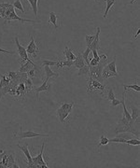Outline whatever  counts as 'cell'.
<instances>
[{
	"instance_id": "cell-1",
	"label": "cell",
	"mask_w": 140,
	"mask_h": 168,
	"mask_svg": "<svg viewBox=\"0 0 140 168\" xmlns=\"http://www.w3.org/2000/svg\"><path fill=\"white\" fill-rule=\"evenodd\" d=\"M87 92H93L101 94L103 97H105V85L99 81H97L96 80H94L92 78H88V85L86 87Z\"/></svg>"
},
{
	"instance_id": "cell-2",
	"label": "cell",
	"mask_w": 140,
	"mask_h": 168,
	"mask_svg": "<svg viewBox=\"0 0 140 168\" xmlns=\"http://www.w3.org/2000/svg\"><path fill=\"white\" fill-rule=\"evenodd\" d=\"M46 141H43L42 143V147H41V150L40 152L38 154L37 156H34L32 157L33 160V163L35 167H41V168H48L47 164L44 162V159H43V152H44V148H45V143Z\"/></svg>"
},
{
	"instance_id": "cell-3",
	"label": "cell",
	"mask_w": 140,
	"mask_h": 168,
	"mask_svg": "<svg viewBox=\"0 0 140 168\" xmlns=\"http://www.w3.org/2000/svg\"><path fill=\"white\" fill-rule=\"evenodd\" d=\"M50 135L48 134H37V133H35L33 131H26V132H23V131H20V132H15L14 133V137L18 136L20 139H24V138H34V137H37V136H42V137H47Z\"/></svg>"
},
{
	"instance_id": "cell-4",
	"label": "cell",
	"mask_w": 140,
	"mask_h": 168,
	"mask_svg": "<svg viewBox=\"0 0 140 168\" xmlns=\"http://www.w3.org/2000/svg\"><path fill=\"white\" fill-rule=\"evenodd\" d=\"M15 44L17 46V52L20 55V63L21 64H24V63H25L26 61H28L30 58H29V56H28L27 54V52H26V48L23 47L22 45L20 44V41H19V38L16 37L15 38Z\"/></svg>"
},
{
	"instance_id": "cell-5",
	"label": "cell",
	"mask_w": 140,
	"mask_h": 168,
	"mask_svg": "<svg viewBox=\"0 0 140 168\" xmlns=\"http://www.w3.org/2000/svg\"><path fill=\"white\" fill-rule=\"evenodd\" d=\"M31 40L29 42V44L27 45V48H26V52H27V54L28 56H32V57H36L37 54H38L40 52V50L38 48V45H37L36 41H35V38L34 37H30Z\"/></svg>"
},
{
	"instance_id": "cell-6",
	"label": "cell",
	"mask_w": 140,
	"mask_h": 168,
	"mask_svg": "<svg viewBox=\"0 0 140 168\" xmlns=\"http://www.w3.org/2000/svg\"><path fill=\"white\" fill-rule=\"evenodd\" d=\"M17 147L18 148L22 150L24 154V156L26 157V160H24V162L27 164V166L28 167H32L34 168L35 165H34V163H33V160H32V155L30 153V150H28V145L25 144L24 146H20L19 144H17Z\"/></svg>"
},
{
	"instance_id": "cell-7",
	"label": "cell",
	"mask_w": 140,
	"mask_h": 168,
	"mask_svg": "<svg viewBox=\"0 0 140 168\" xmlns=\"http://www.w3.org/2000/svg\"><path fill=\"white\" fill-rule=\"evenodd\" d=\"M48 79L46 78V80H43L42 81V84L39 86V87H38V88H35V89H33V91L35 93H36V97H37V99L38 100H39V94L41 93V92H50V90H51V86H49L48 84H47V82H48Z\"/></svg>"
},
{
	"instance_id": "cell-8",
	"label": "cell",
	"mask_w": 140,
	"mask_h": 168,
	"mask_svg": "<svg viewBox=\"0 0 140 168\" xmlns=\"http://www.w3.org/2000/svg\"><path fill=\"white\" fill-rule=\"evenodd\" d=\"M16 157H15V154H14V152H11L10 155H8V157H7V160L5 164H3L4 167H8V168H19V165H17L16 164Z\"/></svg>"
},
{
	"instance_id": "cell-9",
	"label": "cell",
	"mask_w": 140,
	"mask_h": 168,
	"mask_svg": "<svg viewBox=\"0 0 140 168\" xmlns=\"http://www.w3.org/2000/svg\"><path fill=\"white\" fill-rule=\"evenodd\" d=\"M100 28L99 27H97L96 28V33L94 35V41L92 42V44H91V46L89 47L91 49V51L92 50H96L98 51L100 49V39H99V35H100Z\"/></svg>"
},
{
	"instance_id": "cell-10",
	"label": "cell",
	"mask_w": 140,
	"mask_h": 168,
	"mask_svg": "<svg viewBox=\"0 0 140 168\" xmlns=\"http://www.w3.org/2000/svg\"><path fill=\"white\" fill-rule=\"evenodd\" d=\"M85 65H86V63H85V61H84L83 58H82L81 52H77L76 59L73 61V66L77 69H80V68H81L82 66H84Z\"/></svg>"
},
{
	"instance_id": "cell-11",
	"label": "cell",
	"mask_w": 140,
	"mask_h": 168,
	"mask_svg": "<svg viewBox=\"0 0 140 168\" xmlns=\"http://www.w3.org/2000/svg\"><path fill=\"white\" fill-rule=\"evenodd\" d=\"M56 114H57V117L59 119L60 122L61 123H65V122H67V118H68L70 113L66 112L64 110H62L61 108H57V110H56Z\"/></svg>"
},
{
	"instance_id": "cell-12",
	"label": "cell",
	"mask_w": 140,
	"mask_h": 168,
	"mask_svg": "<svg viewBox=\"0 0 140 168\" xmlns=\"http://www.w3.org/2000/svg\"><path fill=\"white\" fill-rule=\"evenodd\" d=\"M118 76H119V73H114L112 71H109L107 67L104 66V68L102 70V78L104 80L110 79V78H113V77H118Z\"/></svg>"
},
{
	"instance_id": "cell-13",
	"label": "cell",
	"mask_w": 140,
	"mask_h": 168,
	"mask_svg": "<svg viewBox=\"0 0 140 168\" xmlns=\"http://www.w3.org/2000/svg\"><path fill=\"white\" fill-rule=\"evenodd\" d=\"M44 70H45V74L47 76V79H51V78H59L60 77V74L59 73H56L54 71H52L51 66H44Z\"/></svg>"
},
{
	"instance_id": "cell-14",
	"label": "cell",
	"mask_w": 140,
	"mask_h": 168,
	"mask_svg": "<svg viewBox=\"0 0 140 168\" xmlns=\"http://www.w3.org/2000/svg\"><path fill=\"white\" fill-rule=\"evenodd\" d=\"M64 54H65V58L66 60H71L74 61L76 59V54L73 52V50L69 49L67 46L66 47L65 51H64Z\"/></svg>"
},
{
	"instance_id": "cell-15",
	"label": "cell",
	"mask_w": 140,
	"mask_h": 168,
	"mask_svg": "<svg viewBox=\"0 0 140 168\" xmlns=\"http://www.w3.org/2000/svg\"><path fill=\"white\" fill-rule=\"evenodd\" d=\"M58 22V16L55 12H50V19H49V24H52L55 29H58L59 25L57 24Z\"/></svg>"
},
{
	"instance_id": "cell-16",
	"label": "cell",
	"mask_w": 140,
	"mask_h": 168,
	"mask_svg": "<svg viewBox=\"0 0 140 168\" xmlns=\"http://www.w3.org/2000/svg\"><path fill=\"white\" fill-rule=\"evenodd\" d=\"M75 105H76L75 102H72V103H63L59 108H61L62 110H64L66 112H68V113H71V111H72L73 108L75 107Z\"/></svg>"
},
{
	"instance_id": "cell-17",
	"label": "cell",
	"mask_w": 140,
	"mask_h": 168,
	"mask_svg": "<svg viewBox=\"0 0 140 168\" xmlns=\"http://www.w3.org/2000/svg\"><path fill=\"white\" fill-rule=\"evenodd\" d=\"M108 144H109V143H108V138L106 136V135H105V132H102V136H101V137H100L99 143L97 144V147H96L97 150H99L100 147L106 146V145H108Z\"/></svg>"
},
{
	"instance_id": "cell-18",
	"label": "cell",
	"mask_w": 140,
	"mask_h": 168,
	"mask_svg": "<svg viewBox=\"0 0 140 168\" xmlns=\"http://www.w3.org/2000/svg\"><path fill=\"white\" fill-rule=\"evenodd\" d=\"M89 70H90V66H87V65H85L84 66H82L81 68H80L79 69V71H78V76H80V77H86V79L88 78V76H89Z\"/></svg>"
},
{
	"instance_id": "cell-19",
	"label": "cell",
	"mask_w": 140,
	"mask_h": 168,
	"mask_svg": "<svg viewBox=\"0 0 140 168\" xmlns=\"http://www.w3.org/2000/svg\"><path fill=\"white\" fill-rule=\"evenodd\" d=\"M105 67H107L109 71H112L114 73H118L117 71V66H116V57L113 58V61L110 62V63H108V64L105 66Z\"/></svg>"
},
{
	"instance_id": "cell-20",
	"label": "cell",
	"mask_w": 140,
	"mask_h": 168,
	"mask_svg": "<svg viewBox=\"0 0 140 168\" xmlns=\"http://www.w3.org/2000/svg\"><path fill=\"white\" fill-rule=\"evenodd\" d=\"M131 110H132V121L135 122L137 119H139V116H140V111H139V108H136V107H132L131 106Z\"/></svg>"
},
{
	"instance_id": "cell-21",
	"label": "cell",
	"mask_w": 140,
	"mask_h": 168,
	"mask_svg": "<svg viewBox=\"0 0 140 168\" xmlns=\"http://www.w3.org/2000/svg\"><path fill=\"white\" fill-rule=\"evenodd\" d=\"M24 86H25V89H26V92L27 94L30 92V91H32L34 89V82L32 81V79L30 78H27L24 81Z\"/></svg>"
},
{
	"instance_id": "cell-22",
	"label": "cell",
	"mask_w": 140,
	"mask_h": 168,
	"mask_svg": "<svg viewBox=\"0 0 140 168\" xmlns=\"http://www.w3.org/2000/svg\"><path fill=\"white\" fill-rule=\"evenodd\" d=\"M104 1H106L107 7H106V11H105L103 17H104V18H107V15H108V13L109 10L112 8V6L115 4V0H104Z\"/></svg>"
},
{
	"instance_id": "cell-23",
	"label": "cell",
	"mask_w": 140,
	"mask_h": 168,
	"mask_svg": "<svg viewBox=\"0 0 140 168\" xmlns=\"http://www.w3.org/2000/svg\"><path fill=\"white\" fill-rule=\"evenodd\" d=\"M27 1L31 5V8L34 11L35 16L37 17L38 16V0H27Z\"/></svg>"
},
{
	"instance_id": "cell-24",
	"label": "cell",
	"mask_w": 140,
	"mask_h": 168,
	"mask_svg": "<svg viewBox=\"0 0 140 168\" xmlns=\"http://www.w3.org/2000/svg\"><path fill=\"white\" fill-rule=\"evenodd\" d=\"M91 52H92V51H91V49L87 47V48H86V50L84 51L83 52H81L82 58H83L84 61H85V63H86V65H87V66H89V61H90V59H89V54H90Z\"/></svg>"
},
{
	"instance_id": "cell-25",
	"label": "cell",
	"mask_w": 140,
	"mask_h": 168,
	"mask_svg": "<svg viewBox=\"0 0 140 168\" xmlns=\"http://www.w3.org/2000/svg\"><path fill=\"white\" fill-rule=\"evenodd\" d=\"M126 139L123 137H121L117 135L116 137L112 138V139H108V143H122V144H125Z\"/></svg>"
},
{
	"instance_id": "cell-26",
	"label": "cell",
	"mask_w": 140,
	"mask_h": 168,
	"mask_svg": "<svg viewBox=\"0 0 140 168\" xmlns=\"http://www.w3.org/2000/svg\"><path fill=\"white\" fill-rule=\"evenodd\" d=\"M123 88L125 89V90H127V89H130V90H134V91H136V92H140V86L137 84V82H136H136L134 83V84H132V85H123Z\"/></svg>"
},
{
	"instance_id": "cell-27",
	"label": "cell",
	"mask_w": 140,
	"mask_h": 168,
	"mask_svg": "<svg viewBox=\"0 0 140 168\" xmlns=\"http://www.w3.org/2000/svg\"><path fill=\"white\" fill-rule=\"evenodd\" d=\"M41 65L43 66H57V60H55V61H52V60H42Z\"/></svg>"
},
{
	"instance_id": "cell-28",
	"label": "cell",
	"mask_w": 140,
	"mask_h": 168,
	"mask_svg": "<svg viewBox=\"0 0 140 168\" xmlns=\"http://www.w3.org/2000/svg\"><path fill=\"white\" fill-rule=\"evenodd\" d=\"M13 8H15L17 10H20L23 13H25L24 10V7H23V4L21 2V0H15V1L13 2Z\"/></svg>"
},
{
	"instance_id": "cell-29",
	"label": "cell",
	"mask_w": 140,
	"mask_h": 168,
	"mask_svg": "<svg viewBox=\"0 0 140 168\" xmlns=\"http://www.w3.org/2000/svg\"><path fill=\"white\" fill-rule=\"evenodd\" d=\"M125 144H128V145H133V146H139L140 145V140L137 138H130L126 140Z\"/></svg>"
},
{
	"instance_id": "cell-30",
	"label": "cell",
	"mask_w": 140,
	"mask_h": 168,
	"mask_svg": "<svg viewBox=\"0 0 140 168\" xmlns=\"http://www.w3.org/2000/svg\"><path fill=\"white\" fill-rule=\"evenodd\" d=\"M37 72H38V73H39L40 71H38L37 69H35V68L33 67L32 69H30L29 71L27 72V76H28V78H30V79H33V78H35V77H36V74H37Z\"/></svg>"
},
{
	"instance_id": "cell-31",
	"label": "cell",
	"mask_w": 140,
	"mask_h": 168,
	"mask_svg": "<svg viewBox=\"0 0 140 168\" xmlns=\"http://www.w3.org/2000/svg\"><path fill=\"white\" fill-rule=\"evenodd\" d=\"M94 35H90V36H86L85 37V41H86V44H87V47L89 48L92 44V42L94 41Z\"/></svg>"
},
{
	"instance_id": "cell-32",
	"label": "cell",
	"mask_w": 140,
	"mask_h": 168,
	"mask_svg": "<svg viewBox=\"0 0 140 168\" xmlns=\"http://www.w3.org/2000/svg\"><path fill=\"white\" fill-rule=\"evenodd\" d=\"M107 98H108V99L109 101L113 100L114 98H116V95H115V94H114V92H113V89H112V88L108 89V92Z\"/></svg>"
},
{
	"instance_id": "cell-33",
	"label": "cell",
	"mask_w": 140,
	"mask_h": 168,
	"mask_svg": "<svg viewBox=\"0 0 140 168\" xmlns=\"http://www.w3.org/2000/svg\"><path fill=\"white\" fill-rule=\"evenodd\" d=\"M121 104H122V101L117 99V98H114L113 100H111V107L112 108H113V107H117V106H119V105H121Z\"/></svg>"
},
{
	"instance_id": "cell-34",
	"label": "cell",
	"mask_w": 140,
	"mask_h": 168,
	"mask_svg": "<svg viewBox=\"0 0 140 168\" xmlns=\"http://www.w3.org/2000/svg\"><path fill=\"white\" fill-rule=\"evenodd\" d=\"M99 64V61H97L96 59L93 58V59H90L89 61V66H95Z\"/></svg>"
},
{
	"instance_id": "cell-35",
	"label": "cell",
	"mask_w": 140,
	"mask_h": 168,
	"mask_svg": "<svg viewBox=\"0 0 140 168\" xmlns=\"http://www.w3.org/2000/svg\"><path fill=\"white\" fill-rule=\"evenodd\" d=\"M0 53H5V54L14 55V54H15V52H10V51H6V50H3V49H1V48H0Z\"/></svg>"
},
{
	"instance_id": "cell-36",
	"label": "cell",
	"mask_w": 140,
	"mask_h": 168,
	"mask_svg": "<svg viewBox=\"0 0 140 168\" xmlns=\"http://www.w3.org/2000/svg\"><path fill=\"white\" fill-rule=\"evenodd\" d=\"M139 34H140V28H138V29L136 30V35L134 36V39H136V38H137V37L139 36Z\"/></svg>"
},
{
	"instance_id": "cell-37",
	"label": "cell",
	"mask_w": 140,
	"mask_h": 168,
	"mask_svg": "<svg viewBox=\"0 0 140 168\" xmlns=\"http://www.w3.org/2000/svg\"><path fill=\"white\" fill-rule=\"evenodd\" d=\"M135 1H136V0H131V1L129 2V4H134V3H135Z\"/></svg>"
},
{
	"instance_id": "cell-38",
	"label": "cell",
	"mask_w": 140,
	"mask_h": 168,
	"mask_svg": "<svg viewBox=\"0 0 140 168\" xmlns=\"http://www.w3.org/2000/svg\"><path fill=\"white\" fill-rule=\"evenodd\" d=\"M96 1H99V0H96Z\"/></svg>"
},
{
	"instance_id": "cell-39",
	"label": "cell",
	"mask_w": 140,
	"mask_h": 168,
	"mask_svg": "<svg viewBox=\"0 0 140 168\" xmlns=\"http://www.w3.org/2000/svg\"><path fill=\"white\" fill-rule=\"evenodd\" d=\"M0 145H1V143H0Z\"/></svg>"
}]
</instances>
